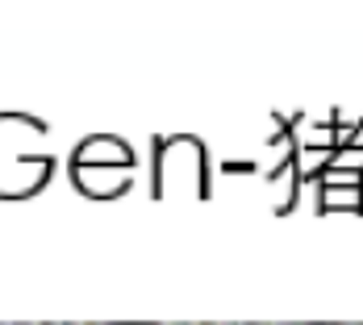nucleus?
Returning <instances> with one entry per match:
<instances>
[{"instance_id":"obj_2","label":"nucleus","mask_w":363,"mask_h":325,"mask_svg":"<svg viewBox=\"0 0 363 325\" xmlns=\"http://www.w3.org/2000/svg\"><path fill=\"white\" fill-rule=\"evenodd\" d=\"M30 325H75V321H30Z\"/></svg>"},{"instance_id":"obj_4","label":"nucleus","mask_w":363,"mask_h":325,"mask_svg":"<svg viewBox=\"0 0 363 325\" xmlns=\"http://www.w3.org/2000/svg\"><path fill=\"white\" fill-rule=\"evenodd\" d=\"M159 325H188V321H159Z\"/></svg>"},{"instance_id":"obj_3","label":"nucleus","mask_w":363,"mask_h":325,"mask_svg":"<svg viewBox=\"0 0 363 325\" xmlns=\"http://www.w3.org/2000/svg\"><path fill=\"white\" fill-rule=\"evenodd\" d=\"M75 325H109V321H75Z\"/></svg>"},{"instance_id":"obj_5","label":"nucleus","mask_w":363,"mask_h":325,"mask_svg":"<svg viewBox=\"0 0 363 325\" xmlns=\"http://www.w3.org/2000/svg\"><path fill=\"white\" fill-rule=\"evenodd\" d=\"M338 325H363V321H338Z\"/></svg>"},{"instance_id":"obj_6","label":"nucleus","mask_w":363,"mask_h":325,"mask_svg":"<svg viewBox=\"0 0 363 325\" xmlns=\"http://www.w3.org/2000/svg\"><path fill=\"white\" fill-rule=\"evenodd\" d=\"M0 325H4V321H0Z\"/></svg>"},{"instance_id":"obj_1","label":"nucleus","mask_w":363,"mask_h":325,"mask_svg":"<svg viewBox=\"0 0 363 325\" xmlns=\"http://www.w3.org/2000/svg\"><path fill=\"white\" fill-rule=\"evenodd\" d=\"M79 159H84V163H113V167H117V163H121V167L130 163L125 146H117V142H92V146H84V154H79Z\"/></svg>"}]
</instances>
